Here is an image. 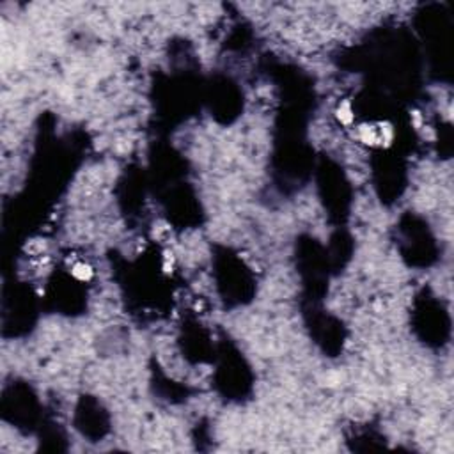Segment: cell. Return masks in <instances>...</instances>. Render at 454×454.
<instances>
[{"instance_id":"obj_1","label":"cell","mask_w":454,"mask_h":454,"mask_svg":"<svg viewBox=\"0 0 454 454\" xmlns=\"http://www.w3.org/2000/svg\"><path fill=\"white\" fill-rule=\"evenodd\" d=\"M71 273H73V277H75L76 280L86 282V280H91L94 272H92V268L89 266V264H86V262H76L75 266H73V270H71Z\"/></svg>"},{"instance_id":"obj_2","label":"cell","mask_w":454,"mask_h":454,"mask_svg":"<svg viewBox=\"0 0 454 454\" xmlns=\"http://www.w3.org/2000/svg\"><path fill=\"white\" fill-rule=\"evenodd\" d=\"M337 117L343 124H349V122L353 121V112H351V105H349L348 101L341 103V106L337 108Z\"/></svg>"}]
</instances>
